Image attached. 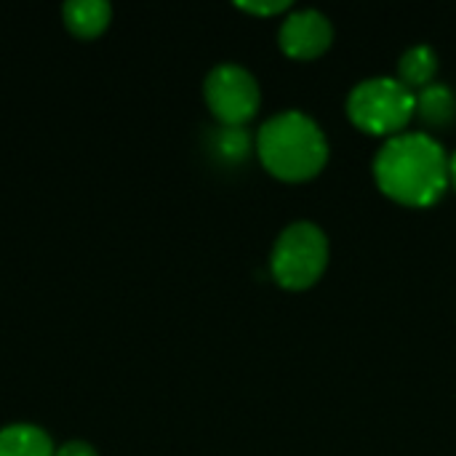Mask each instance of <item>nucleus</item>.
<instances>
[{"label": "nucleus", "mask_w": 456, "mask_h": 456, "mask_svg": "<svg viewBox=\"0 0 456 456\" xmlns=\"http://www.w3.org/2000/svg\"><path fill=\"white\" fill-rule=\"evenodd\" d=\"M385 195L406 206H430L449 187V152L428 131H401L382 142L371 160Z\"/></svg>", "instance_id": "1"}, {"label": "nucleus", "mask_w": 456, "mask_h": 456, "mask_svg": "<svg viewBox=\"0 0 456 456\" xmlns=\"http://www.w3.org/2000/svg\"><path fill=\"white\" fill-rule=\"evenodd\" d=\"M262 166L286 182L315 176L329 160V139L321 123L305 110L286 107L273 112L256 131Z\"/></svg>", "instance_id": "2"}, {"label": "nucleus", "mask_w": 456, "mask_h": 456, "mask_svg": "<svg viewBox=\"0 0 456 456\" xmlns=\"http://www.w3.org/2000/svg\"><path fill=\"white\" fill-rule=\"evenodd\" d=\"M329 265V235L310 219L286 224L270 251V273L286 289L313 286Z\"/></svg>", "instance_id": "3"}, {"label": "nucleus", "mask_w": 456, "mask_h": 456, "mask_svg": "<svg viewBox=\"0 0 456 456\" xmlns=\"http://www.w3.org/2000/svg\"><path fill=\"white\" fill-rule=\"evenodd\" d=\"M347 115L369 134H401L414 115V91L393 75L363 77L347 94Z\"/></svg>", "instance_id": "4"}, {"label": "nucleus", "mask_w": 456, "mask_h": 456, "mask_svg": "<svg viewBox=\"0 0 456 456\" xmlns=\"http://www.w3.org/2000/svg\"><path fill=\"white\" fill-rule=\"evenodd\" d=\"M203 99L216 123L246 126L262 104L256 75L238 61H219L203 77Z\"/></svg>", "instance_id": "5"}, {"label": "nucleus", "mask_w": 456, "mask_h": 456, "mask_svg": "<svg viewBox=\"0 0 456 456\" xmlns=\"http://www.w3.org/2000/svg\"><path fill=\"white\" fill-rule=\"evenodd\" d=\"M281 48L294 59H313L323 53L334 40V24L321 8H294L286 13L278 29Z\"/></svg>", "instance_id": "6"}, {"label": "nucleus", "mask_w": 456, "mask_h": 456, "mask_svg": "<svg viewBox=\"0 0 456 456\" xmlns=\"http://www.w3.org/2000/svg\"><path fill=\"white\" fill-rule=\"evenodd\" d=\"M61 21L77 40H96L112 24V5L107 0H69L61 5Z\"/></svg>", "instance_id": "7"}, {"label": "nucleus", "mask_w": 456, "mask_h": 456, "mask_svg": "<svg viewBox=\"0 0 456 456\" xmlns=\"http://www.w3.org/2000/svg\"><path fill=\"white\" fill-rule=\"evenodd\" d=\"M206 150L219 166L238 168L256 152V136L248 134L246 126H211L206 134Z\"/></svg>", "instance_id": "8"}, {"label": "nucleus", "mask_w": 456, "mask_h": 456, "mask_svg": "<svg viewBox=\"0 0 456 456\" xmlns=\"http://www.w3.org/2000/svg\"><path fill=\"white\" fill-rule=\"evenodd\" d=\"M414 112L430 128H446L456 118V91L444 83L433 80L414 91Z\"/></svg>", "instance_id": "9"}, {"label": "nucleus", "mask_w": 456, "mask_h": 456, "mask_svg": "<svg viewBox=\"0 0 456 456\" xmlns=\"http://www.w3.org/2000/svg\"><path fill=\"white\" fill-rule=\"evenodd\" d=\"M56 446L40 425L16 422L0 430V456H53Z\"/></svg>", "instance_id": "10"}, {"label": "nucleus", "mask_w": 456, "mask_h": 456, "mask_svg": "<svg viewBox=\"0 0 456 456\" xmlns=\"http://www.w3.org/2000/svg\"><path fill=\"white\" fill-rule=\"evenodd\" d=\"M436 72H438V51L425 40L406 45L403 53L398 56V80L411 91L433 83Z\"/></svg>", "instance_id": "11"}, {"label": "nucleus", "mask_w": 456, "mask_h": 456, "mask_svg": "<svg viewBox=\"0 0 456 456\" xmlns=\"http://www.w3.org/2000/svg\"><path fill=\"white\" fill-rule=\"evenodd\" d=\"M291 3L289 0H240L238 3V8H243V11H248V13H265V16H270V13H281V11H286Z\"/></svg>", "instance_id": "12"}, {"label": "nucleus", "mask_w": 456, "mask_h": 456, "mask_svg": "<svg viewBox=\"0 0 456 456\" xmlns=\"http://www.w3.org/2000/svg\"><path fill=\"white\" fill-rule=\"evenodd\" d=\"M53 456H99V452L88 441H67V444L56 446Z\"/></svg>", "instance_id": "13"}, {"label": "nucleus", "mask_w": 456, "mask_h": 456, "mask_svg": "<svg viewBox=\"0 0 456 456\" xmlns=\"http://www.w3.org/2000/svg\"><path fill=\"white\" fill-rule=\"evenodd\" d=\"M449 184H454L456 187V152L449 155Z\"/></svg>", "instance_id": "14"}]
</instances>
